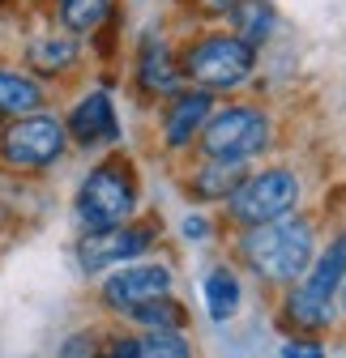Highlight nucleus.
I'll return each mask as SVG.
<instances>
[{
    "instance_id": "obj_1",
    "label": "nucleus",
    "mask_w": 346,
    "mask_h": 358,
    "mask_svg": "<svg viewBox=\"0 0 346 358\" xmlns=\"http://www.w3.org/2000/svg\"><path fill=\"white\" fill-rule=\"evenodd\" d=\"M312 248H317L312 222L295 217V213L261 222V227H248V235L240 243L248 268L261 273L265 282H295V278H304V268L312 264Z\"/></svg>"
},
{
    "instance_id": "obj_2",
    "label": "nucleus",
    "mask_w": 346,
    "mask_h": 358,
    "mask_svg": "<svg viewBox=\"0 0 346 358\" xmlns=\"http://www.w3.org/2000/svg\"><path fill=\"white\" fill-rule=\"evenodd\" d=\"M77 222L85 231H107L124 227L137 209V175L128 158H107L99 162L77 188Z\"/></svg>"
},
{
    "instance_id": "obj_3",
    "label": "nucleus",
    "mask_w": 346,
    "mask_h": 358,
    "mask_svg": "<svg viewBox=\"0 0 346 358\" xmlns=\"http://www.w3.org/2000/svg\"><path fill=\"white\" fill-rule=\"evenodd\" d=\"M176 64L188 81H197V90H235L252 77L256 48H248L235 34H209L197 38Z\"/></svg>"
},
{
    "instance_id": "obj_4",
    "label": "nucleus",
    "mask_w": 346,
    "mask_h": 358,
    "mask_svg": "<svg viewBox=\"0 0 346 358\" xmlns=\"http://www.w3.org/2000/svg\"><path fill=\"white\" fill-rule=\"evenodd\" d=\"M342 278H346V235H338L312 260V268H304V282L286 294V316H291V324H299V329H321V324H329V307H333V294H338Z\"/></svg>"
},
{
    "instance_id": "obj_5",
    "label": "nucleus",
    "mask_w": 346,
    "mask_h": 358,
    "mask_svg": "<svg viewBox=\"0 0 346 358\" xmlns=\"http://www.w3.org/2000/svg\"><path fill=\"white\" fill-rule=\"evenodd\" d=\"M227 205H231V217L240 222V227H261V222L295 213V205H299V179L291 171H282V166L244 175L240 188L227 196Z\"/></svg>"
},
{
    "instance_id": "obj_6",
    "label": "nucleus",
    "mask_w": 346,
    "mask_h": 358,
    "mask_svg": "<svg viewBox=\"0 0 346 358\" xmlns=\"http://www.w3.org/2000/svg\"><path fill=\"white\" fill-rule=\"evenodd\" d=\"M197 137H201L205 158L244 162V158L261 154L270 145V120H265V111H256V107H227L219 115H209Z\"/></svg>"
},
{
    "instance_id": "obj_7",
    "label": "nucleus",
    "mask_w": 346,
    "mask_h": 358,
    "mask_svg": "<svg viewBox=\"0 0 346 358\" xmlns=\"http://www.w3.org/2000/svg\"><path fill=\"white\" fill-rule=\"evenodd\" d=\"M69 137H64V124L56 115H22L9 120L0 128V158H5L13 171H43L52 166L64 154Z\"/></svg>"
},
{
    "instance_id": "obj_8",
    "label": "nucleus",
    "mask_w": 346,
    "mask_h": 358,
    "mask_svg": "<svg viewBox=\"0 0 346 358\" xmlns=\"http://www.w3.org/2000/svg\"><path fill=\"white\" fill-rule=\"evenodd\" d=\"M154 227L141 222V227H107V231H85V239L77 243V264L81 273H103V268H120L128 260H137L150 243H154Z\"/></svg>"
},
{
    "instance_id": "obj_9",
    "label": "nucleus",
    "mask_w": 346,
    "mask_h": 358,
    "mask_svg": "<svg viewBox=\"0 0 346 358\" xmlns=\"http://www.w3.org/2000/svg\"><path fill=\"white\" fill-rule=\"evenodd\" d=\"M171 294V268L167 264H120V273L103 282V303L120 316L137 311L150 299Z\"/></svg>"
},
{
    "instance_id": "obj_10",
    "label": "nucleus",
    "mask_w": 346,
    "mask_h": 358,
    "mask_svg": "<svg viewBox=\"0 0 346 358\" xmlns=\"http://www.w3.org/2000/svg\"><path fill=\"white\" fill-rule=\"evenodd\" d=\"M64 137H73L81 150L120 141V120H116L111 99L99 94V90H95V94H85V99L69 111V120H64Z\"/></svg>"
},
{
    "instance_id": "obj_11",
    "label": "nucleus",
    "mask_w": 346,
    "mask_h": 358,
    "mask_svg": "<svg viewBox=\"0 0 346 358\" xmlns=\"http://www.w3.org/2000/svg\"><path fill=\"white\" fill-rule=\"evenodd\" d=\"M214 111V99H209V90H184V94H176L167 103V115H162V137L171 150H184L197 132L205 128Z\"/></svg>"
},
{
    "instance_id": "obj_12",
    "label": "nucleus",
    "mask_w": 346,
    "mask_h": 358,
    "mask_svg": "<svg viewBox=\"0 0 346 358\" xmlns=\"http://www.w3.org/2000/svg\"><path fill=\"white\" fill-rule=\"evenodd\" d=\"M43 107V85L30 73L0 64V120H22Z\"/></svg>"
},
{
    "instance_id": "obj_13",
    "label": "nucleus",
    "mask_w": 346,
    "mask_h": 358,
    "mask_svg": "<svg viewBox=\"0 0 346 358\" xmlns=\"http://www.w3.org/2000/svg\"><path fill=\"white\" fill-rule=\"evenodd\" d=\"M77 60V38L73 34H34L30 43H26V64L34 69V73H43V77H56V73H64L69 64Z\"/></svg>"
},
{
    "instance_id": "obj_14",
    "label": "nucleus",
    "mask_w": 346,
    "mask_h": 358,
    "mask_svg": "<svg viewBox=\"0 0 346 358\" xmlns=\"http://www.w3.org/2000/svg\"><path fill=\"white\" fill-rule=\"evenodd\" d=\"M244 179V166L240 162H223V158H209L201 171H193V196L197 201H227Z\"/></svg>"
},
{
    "instance_id": "obj_15",
    "label": "nucleus",
    "mask_w": 346,
    "mask_h": 358,
    "mask_svg": "<svg viewBox=\"0 0 346 358\" xmlns=\"http://www.w3.org/2000/svg\"><path fill=\"white\" fill-rule=\"evenodd\" d=\"M137 77L141 85L150 90V94H171L180 81V64L171 60V52L162 48V43L146 38V48H141V64H137Z\"/></svg>"
},
{
    "instance_id": "obj_16",
    "label": "nucleus",
    "mask_w": 346,
    "mask_h": 358,
    "mask_svg": "<svg viewBox=\"0 0 346 358\" xmlns=\"http://www.w3.org/2000/svg\"><path fill=\"white\" fill-rule=\"evenodd\" d=\"M201 290H205L209 320H231L240 311V278L231 273V268H209Z\"/></svg>"
},
{
    "instance_id": "obj_17",
    "label": "nucleus",
    "mask_w": 346,
    "mask_h": 358,
    "mask_svg": "<svg viewBox=\"0 0 346 358\" xmlns=\"http://www.w3.org/2000/svg\"><path fill=\"white\" fill-rule=\"evenodd\" d=\"M111 9V0H56V13L69 34H95Z\"/></svg>"
},
{
    "instance_id": "obj_18",
    "label": "nucleus",
    "mask_w": 346,
    "mask_h": 358,
    "mask_svg": "<svg viewBox=\"0 0 346 358\" xmlns=\"http://www.w3.org/2000/svg\"><path fill=\"white\" fill-rule=\"evenodd\" d=\"M137 324H146L150 333H180L184 324H188V316H184V307L176 303V299H150V303H141L137 311H128Z\"/></svg>"
},
{
    "instance_id": "obj_19",
    "label": "nucleus",
    "mask_w": 346,
    "mask_h": 358,
    "mask_svg": "<svg viewBox=\"0 0 346 358\" xmlns=\"http://www.w3.org/2000/svg\"><path fill=\"white\" fill-rule=\"evenodd\" d=\"M231 13H235V38H244L248 48H256V43H265V34H270V22H274L270 5H261V0H240V5H235Z\"/></svg>"
},
{
    "instance_id": "obj_20",
    "label": "nucleus",
    "mask_w": 346,
    "mask_h": 358,
    "mask_svg": "<svg viewBox=\"0 0 346 358\" xmlns=\"http://www.w3.org/2000/svg\"><path fill=\"white\" fill-rule=\"evenodd\" d=\"M137 358H193L184 333H146L137 337Z\"/></svg>"
},
{
    "instance_id": "obj_21",
    "label": "nucleus",
    "mask_w": 346,
    "mask_h": 358,
    "mask_svg": "<svg viewBox=\"0 0 346 358\" xmlns=\"http://www.w3.org/2000/svg\"><path fill=\"white\" fill-rule=\"evenodd\" d=\"M56 358H99V333H90V329L73 333V337L60 345V354H56Z\"/></svg>"
},
{
    "instance_id": "obj_22",
    "label": "nucleus",
    "mask_w": 346,
    "mask_h": 358,
    "mask_svg": "<svg viewBox=\"0 0 346 358\" xmlns=\"http://www.w3.org/2000/svg\"><path fill=\"white\" fill-rule=\"evenodd\" d=\"M99 358H137V337L133 333H111L99 341Z\"/></svg>"
},
{
    "instance_id": "obj_23",
    "label": "nucleus",
    "mask_w": 346,
    "mask_h": 358,
    "mask_svg": "<svg viewBox=\"0 0 346 358\" xmlns=\"http://www.w3.org/2000/svg\"><path fill=\"white\" fill-rule=\"evenodd\" d=\"M282 358H321V350L304 345V341H291V345H282Z\"/></svg>"
},
{
    "instance_id": "obj_24",
    "label": "nucleus",
    "mask_w": 346,
    "mask_h": 358,
    "mask_svg": "<svg viewBox=\"0 0 346 358\" xmlns=\"http://www.w3.org/2000/svg\"><path fill=\"white\" fill-rule=\"evenodd\" d=\"M184 235L188 239H205L209 235V222L205 217H184Z\"/></svg>"
},
{
    "instance_id": "obj_25",
    "label": "nucleus",
    "mask_w": 346,
    "mask_h": 358,
    "mask_svg": "<svg viewBox=\"0 0 346 358\" xmlns=\"http://www.w3.org/2000/svg\"><path fill=\"white\" fill-rule=\"evenodd\" d=\"M197 5H201L205 13H231V9L240 5V0H197Z\"/></svg>"
},
{
    "instance_id": "obj_26",
    "label": "nucleus",
    "mask_w": 346,
    "mask_h": 358,
    "mask_svg": "<svg viewBox=\"0 0 346 358\" xmlns=\"http://www.w3.org/2000/svg\"><path fill=\"white\" fill-rule=\"evenodd\" d=\"M338 290H342V307H346V278H342V286H338Z\"/></svg>"
}]
</instances>
